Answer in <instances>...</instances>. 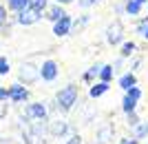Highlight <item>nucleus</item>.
Segmentation results:
<instances>
[{"label": "nucleus", "instance_id": "nucleus-1", "mask_svg": "<svg viewBox=\"0 0 148 144\" xmlns=\"http://www.w3.org/2000/svg\"><path fill=\"white\" fill-rule=\"evenodd\" d=\"M77 95H80V91H77L75 84H66V87H62L60 91L56 93V107H58V111H62V113L73 111V107L77 104Z\"/></svg>", "mask_w": 148, "mask_h": 144}, {"label": "nucleus", "instance_id": "nucleus-2", "mask_svg": "<svg viewBox=\"0 0 148 144\" xmlns=\"http://www.w3.org/2000/svg\"><path fill=\"white\" fill-rule=\"evenodd\" d=\"M49 118V107L47 102H29L25 107V113L20 115V122H33V120H44Z\"/></svg>", "mask_w": 148, "mask_h": 144}, {"label": "nucleus", "instance_id": "nucleus-3", "mask_svg": "<svg viewBox=\"0 0 148 144\" xmlns=\"http://www.w3.org/2000/svg\"><path fill=\"white\" fill-rule=\"evenodd\" d=\"M18 80L25 84V87H29V84H36L38 80H40V67L33 62H22L18 69Z\"/></svg>", "mask_w": 148, "mask_h": 144}, {"label": "nucleus", "instance_id": "nucleus-4", "mask_svg": "<svg viewBox=\"0 0 148 144\" xmlns=\"http://www.w3.org/2000/svg\"><path fill=\"white\" fill-rule=\"evenodd\" d=\"M40 18H44V13H40V11H36V9L27 7V9H22L20 13H16V25H20V27H31V25H36Z\"/></svg>", "mask_w": 148, "mask_h": 144}, {"label": "nucleus", "instance_id": "nucleus-5", "mask_svg": "<svg viewBox=\"0 0 148 144\" xmlns=\"http://www.w3.org/2000/svg\"><path fill=\"white\" fill-rule=\"evenodd\" d=\"M58 75H60V67H58L56 60H44L42 64H40V80L44 82H56Z\"/></svg>", "mask_w": 148, "mask_h": 144}, {"label": "nucleus", "instance_id": "nucleus-6", "mask_svg": "<svg viewBox=\"0 0 148 144\" xmlns=\"http://www.w3.org/2000/svg\"><path fill=\"white\" fill-rule=\"evenodd\" d=\"M106 42L111 44V47L124 42V25L119 20H115V22H111V25L106 27Z\"/></svg>", "mask_w": 148, "mask_h": 144}, {"label": "nucleus", "instance_id": "nucleus-7", "mask_svg": "<svg viewBox=\"0 0 148 144\" xmlns=\"http://www.w3.org/2000/svg\"><path fill=\"white\" fill-rule=\"evenodd\" d=\"M9 102H13V104H25V102H29V89H27L22 82L11 84V87H9Z\"/></svg>", "mask_w": 148, "mask_h": 144}, {"label": "nucleus", "instance_id": "nucleus-8", "mask_svg": "<svg viewBox=\"0 0 148 144\" xmlns=\"http://www.w3.org/2000/svg\"><path fill=\"white\" fill-rule=\"evenodd\" d=\"M71 31H73V18H71L69 13H64L60 20L53 22V36H56V38H64V36H69Z\"/></svg>", "mask_w": 148, "mask_h": 144}, {"label": "nucleus", "instance_id": "nucleus-9", "mask_svg": "<svg viewBox=\"0 0 148 144\" xmlns=\"http://www.w3.org/2000/svg\"><path fill=\"white\" fill-rule=\"evenodd\" d=\"M73 131L66 120H49V138H64Z\"/></svg>", "mask_w": 148, "mask_h": 144}, {"label": "nucleus", "instance_id": "nucleus-10", "mask_svg": "<svg viewBox=\"0 0 148 144\" xmlns=\"http://www.w3.org/2000/svg\"><path fill=\"white\" fill-rule=\"evenodd\" d=\"M113 135H115L113 124H106V126H102V129L97 131V138H95V142H93V144H111L113 142Z\"/></svg>", "mask_w": 148, "mask_h": 144}, {"label": "nucleus", "instance_id": "nucleus-11", "mask_svg": "<svg viewBox=\"0 0 148 144\" xmlns=\"http://www.w3.org/2000/svg\"><path fill=\"white\" fill-rule=\"evenodd\" d=\"M64 13H66V11H64V5L56 2V5H49V7H47V11H44V18L51 20V22H56V20H60Z\"/></svg>", "mask_w": 148, "mask_h": 144}, {"label": "nucleus", "instance_id": "nucleus-12", "mask_svg": "<svg viewBox=\"0 0 148 144\" xmlns=\"http://www.w3.org/2000/svg\"><path fill=\"white\" fill-rule=\"evenodd\" d=\"M108 89H111V87H108V82H102V80H99V82H95V84H91V89H88V95L95 100V98H102V95H104Z\"/></svg>", "mask_w": 148, "mask_h": 144}, {"label": "nucleus", "instance_id": "nucleus-13", "mask_svg": "<svg viewBox=\"0 0 148 144\" xmlns=\"http://www.w3.org/2000/svg\"><path fill=\"white\" fill-rule=\"evenodd\" d=\"M97 78H99L102 82H108V84H111V80L115 78V69H113V64H102V69H99Z\"/></svg>", "mask_w": 148, "mask_h": 144}, {"label": "nucleus", "instance_id": "nucleus-14", "mask_svg": "<svg viewBox=\"0 0 148 144\" xmlns=\"http://www.w3.org/2000/svg\"><path fill=\"white\" fill-rule=\"evenodd\" d=\"M142 2H137V0H126L124 2V11L128 13V16H139L142 13Z\"/></svg>", "mask_w": 148, "mask_h": 144}, {"label": "nucleus", "instance_id": "nucleus-15", "mask_svg": "<svg viewBox=\"0 0 148 144\" xmlns=\"http://www.w3.org/2000/svg\"><path fill=\"white\" fill-rule=\"evenodd\" d=\"M137 84V78H135V73L133 71H128V73H124L122 78H119V87L124 89V91H128L130 87H135Z\"/></svg>", "mask_w": 148, "mask_h": 144}, {"label": "nucleus", "instance_id": "nucleus-16", "mask_svg": "<svg viewBox=\"0 0 148 144\" xmlns=\"http://www.w3.org/2000/svg\"><path fill=\"white\" fill-rule=\"evenodd\" d=\"M135 51H137V44L133 42V40H128V42L124 40L122 47H119V56H122V58H130L133 53H135Z\"/></svg>", "mask_w": 148, "mask_h": 144}, {"label": "nucleus", "instance_id": "nucleus-17", "mask_svg": "<svg viewBox=\"0 0 148 144\" xmlns=\"http://www.w3.org/2000/svg\"><path fill=\"white\" fill-rule=\"evenodd\" d=\"M7 5H9V9L16 13H20L22 9H27L29 7V0H7Z\"/></svg>", "mask_w": 148, "mask_h": 144}, {"label": "nucleus", "instance_id": "nucleus-18", "mask_svg": "<svg viewBox=\"0 0 148 144\" xmlns=\"http://www.w3.org/2000/svg\"><path fill=\"white\" fill-rule=\"evenodd\" d=\"M137 107V100H133L130 95H124V100H122V111L124 113H130V111H135Z\"/></svg>", "mask_w": 148, "mask_h": 144}, {"label": "nucleus", "instance_id": "nucleus-19", "mask_svg": "<svg viewBox=\"0 0 148 144\" xmlns=\"http://www.w3.org/2000/svg\"><path fill=\"white\" fill-rule=\"evenodd\" d=\"M29 7L36 9V11H40V13H44L47 7H49V0H29Z\"/></svg>", "mask_w": 148, "mask_h": 144}, {"label": "nucleus", "instance_id": "nucleus-20", "mask_svg": "<svg viewBox=\"0 0 148 144\" xmlns=\"http://www.w3.org/2000/svg\"><path fill=\"white\" fill-rule=\"evenodd\" d=\"M135 138L142 140V138H148V122H139L135 126Z\"/></svg>", "mask_w": 148, "mask_h": 144}, {"label": "nucleus", "instance_id": "nucleus-21", "mask_svg": "<svg viewBox=\"0 0 148 144\" xmlns=\"http://www.w3.org/2000/svg\"><path fill=\"white\" fill-rule=\"evenodd\" d=\"M86 25H88V16H86V13H82L77 20H73V29H75V31H80L82 27H86ZM71 33H73V31H71Z\"/></svg>", "mask_w": 148, "mask_h": 144}, {"label": "nucleus", "instance_id": "nucleus-22", "mask_svg": "<svg viewBox=\"0 0 148 144\" xmlns=\"http://www.w3.org/2000/svg\"><path fill=\"white\" fill-rule=\"evenodd\" d=\"M146 29H148V16H146V18H139V22H137V29H135V31H137V36H146Z\"/></svg>", "mask_w": 148, "mask_h": 144}, {"label": "nucleus", "instance_id": "nucleus-23", "mask_svg": "<svg viewBox=\"0 0 148 144\" xmlns=\"http://www.w3.org/2000/svg\"><path fill=\"white\" fill-rule=\"evenodd\" d=\"M139 122H142V120L137 118V113H135V111H130V113H126V124H128L130 129H135V126L139 124Z\"/></svg>", "mask_w": 148, "mask_h": 144}, {"label": "nucleus", "instance_id": "nucleus-24", "mask_svg": "<svg viewBox=\"0 0 148 144\" xmlns=\"http://www.w3.org/2000/svg\"><path fill=\"white\" fill-rule=\"evenodd\" d=\"M9 71H11V64H9V60H7L5 56H0V75L5 78Z\"/></svg>", "mask_w": 148, "mask_h": 144}, {"label": "nucleus", "instance_id": "nucleus-25", "mask_svg": "<svg viewBox=\"0 0 148 144\" xmlns=\"http://www.w3.org/2000/svg\"><path fill=\"white\" fill-rule=\"evenodd\" d=\"M126 95H130L133 100H137V102H139V100H142V89H139V87L135 84V87H130L128 91H126Z\"/></svg>", "mask_w": 148, "mask_h": 144}, {"label": "nucleus", "instance_id": "nucleus-26", "mask_svg": "<svg viewBox=\"0 0 148 144\" xmlns=\"http://www.w3.org/2000/svg\"><path fill=\"white\" fill-rule=\"evenodd\" d=\"M7 18H9V9H7V7H0V27L7 22Z\"/></svg>", "mask_w": 148, "mask_h": 144}, {"label": "nucleus", "instance_id": "nucleus-27", "mask_svg": "<svg viewBox=\"0 0 148 144\" xmlns=\"http://www.w3.org/2000/svg\"><path fill=\"white\" fill-rule=\"evenodd\" d=\"M95 75H97V73H95V71H93V69H88L86 73L82 75V80L86 82V84H91V82H93V78H95Z\"/></svg>", "mask_w": 148, "mask_h": 144}, {"label": "nucleus", "instance_id": "nucleus-28", "mask_svg": "<svg viewBox=\"0 0 148 144\" xmlns=\"http://www.w3.org/2000/svg\"><path fill=\"white\" fill-rule=\"evenodd\" d=\"M99 0H77V5L80 7H84V9H88V7H93V5H97Z\"/></svg>", "mask_w": 148, "mask_h": 144}, {"label": "nucleus", "instance_id": "nucleus-29", "mask_svg": "<svg viewBox=\"0 0 148 144\" xmlns=\"http://www.w3.org/2000/svg\"><path fill=\"white\" fill-rule=\"evenodd\" d=\"M9 100V87H0V102Z\"/></svg>", "mask_w": 148, "mask_h": 144}, {"label": "nucleus", "instance_id": "nucleus-30", "mask_svg": "<svg viewBox=\"0 0 148 144\" xmlns=\"http://www.w3.org/2000/svg\"><path fill=\"white\" fill-rule=\"evenodd\" d=\"M66 144H82V138L77 135V133H71V138L66 140Z\"/></svg>", "mask_w": 148, "mask_h": 144}, {"label": "nucleus", "instance_id": "nucleus-31", "mask_svg": "<svg viewBox=\"0 0 148 144\" xmlns=\"http://www.w3.org/2000/svg\"><path fill=\"white\" fill-rule=\"evenodd\" d=\"M119 144H139V140L133 135V138H124V140H119Z\"/></svg>", "mask_w": 148, "mask_h": 144}, {"label": "nucleus", "instance_id": "nucleus-32", "mask_svg": "<svg viewBox=\"0 0 148 144\" xmlns=\"http://www.w3.org/2000/svg\"><path fill=\"white\" fill-rule=\"evenodd\" d=\"M139 67H142V60H139V58H137V60H133V64H130V71H133V73H135V71L139 69Z\"/></svg>", "mask_w": 148, "mask_h": 144}, {"label": "nucleus", "instance_id": "nucleus-33", "mask_svg": "<svg viewBox=\"0 0 148 144\" xmlns=\"http://www.w3.org/2000/svg\"><path fill=\"white\" fill-rule=\"evenodd\" d=\"M56 2H60V5H69V2H73V0H56Z\"/></svg>", "mask_w": 148, "mask_h": 144}, {"label": "nucleus", "instance_id": "nucleus-34", "mask_svg": "<svg viewBox=\"0 0 148 144\" xmlns=\"http://www.w3.org/2000/svg\"><path fill=\"white\" fill-rule=\"evenodd\" d=\"M137 2H142V5H148V0H137Z\"/></svg>", "mask_w": 148, "mask_h": 144}, {"label": "nucleus", "instance_id": "nucleus-35", "mask_svg": "<svg viewBox=\"0 0 148 144\" xmlns=\"http://www.w3.org/2000/svg\"><path fill=\"white\" fill-rule=\"evenodd\" d=\"M144 40H148V29H146V36H144Z\"/></svg>", "mask_w": 148, "mask_h": 144}]
</instances>
